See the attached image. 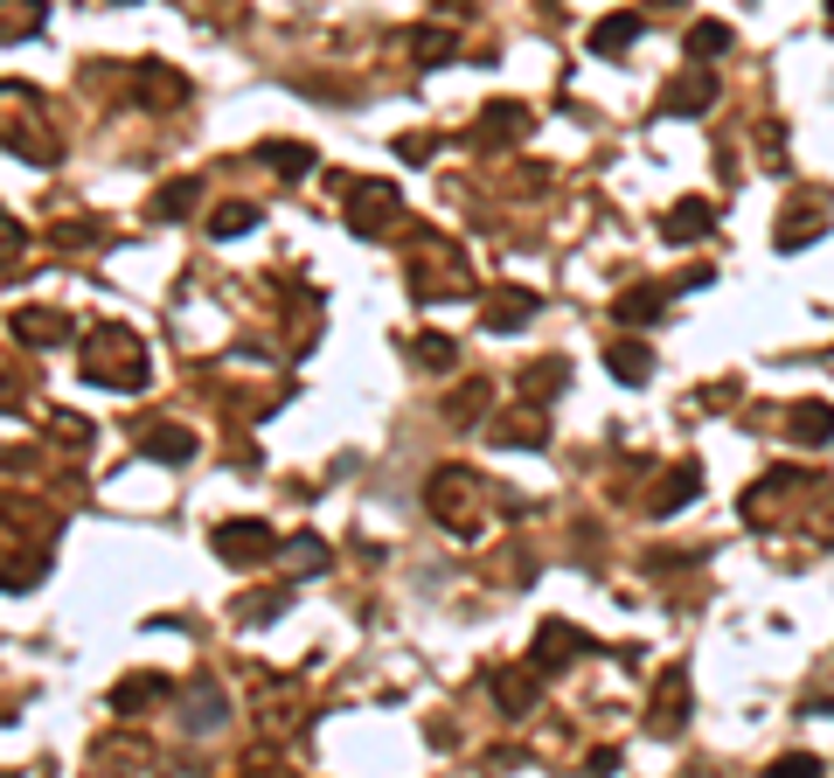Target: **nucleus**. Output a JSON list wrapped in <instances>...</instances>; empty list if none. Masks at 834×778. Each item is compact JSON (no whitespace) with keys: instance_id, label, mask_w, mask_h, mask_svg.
<instances>
[{"instance_id":"7","label":"nucleus","mask_w":834,"mask_h":778,"mask_svg":"<svg viewBox=\"0 0 834 778\" xmlns=\"http://www.w3.org/2000/svg\"><path fill=\"white\" fill-rule=\"evenodd\" d=\"M208 549H216V556L230 563V571H258V563H272L286 542H278V528H272V522H251V515H243V522H216Z\"/></svg>"},{"instance_id":"43","label":"nucleus","mask_w":834,"mask_h":778,"mask_svg":"<svg viewBox=\"0 0 834 778\" xmlns=\"http://www.w3.org/2000/svg\"><path fill=\"white\" fill-rule=\"evenodd\" d=\"M431 154H439L431 132H396V160H431Z\"/></svg>"},{"instance_id":"5","label":"nucleus","mask_w":834,"mask_h":778,"mask_svg":"<svg viewBox=\"0 0 834 778\" xmlns=\"http://www.w3.org/2000/svg\"><path fill=\"white\" fill-rule=\"evenodd\" d=\"M821 487L807 466H772L765 480H751L744 487V501H737V515H744V528H779L786 515V501H807V493Z\"/></svg>"},{"instance_id":"45","label":"nucleus","mask_w":834,"mask_h":778,"mask_svg":"<svg viewBox=\"0 0 834 778\" xmlns=\"http://www.w3.org/2000/svg\"><path fill=\"white\" fill-rule=\"evenodd\" d=\"M49 424H56V439H70V445H91V424H84V417H70V410H56V417H49Z\"/></svg>"},{"instance_id":"22","label":"nucleus","mask_w":834,"mask_h":778,"mask_svg":"<svg viewBox=\"0 0 834 778\" xmlns=\"http://www.w3.org/2000/svg\"><path fill=\"white\" fill-rule=\"evenodd\" d=\"M181 716H188V730H223L230 723V695L216 689V681H195V689H188V702H181Z\"/></svg>"},{"instance_id":"21","label":"nucleus","mask_w":834,"mask_h":778,"mask_svg":"<svg viewBox=\"0 0 834 778\" xmlns=\"http://www.w3.org/2000/svg\"><path fill=\"white\" fill-rule=\"evenodd\" d=\"M495 445H508V452H522V445H549V417H543L536 404H522V410L495 417Z\"/></svg>"},{"instance_id":"27","label":"nucleus","mask_w":834,"mask_h":778,"mask_svg":"<svg viewBox=\"0 0 834 778\" xmlns=\"http://www.w3.org/2000/svg\"><path fill=\"white\" fill-rule=\"evenodd\" d=\"M605 369H612L619 375V383H647V375H654V348H647V340H612V348H605Z\"/></svg>"},{"instance_id":"34","label":"nucleus","mask_w":834,"mask_h":778,"mask_svg":"<svg viewBox=\"0 0 834 778\" xmlns=\"http://www.w3.org/2000/svg\"><path fill=\"white\" fill-rule=\"evenodd\" d=\"M258 223H264V208H258V202H223L216 216H208V237H216V243H230V237H243V230H258Z\"/></svg>"},{"instance_id":"3","label":"nucleus","mask_w":834,"mask_h":778,"mask_svg":"<svg viewBox=\"0 0 834 778\" xmlns=\"http://www.w3.org/2000/svg\"><path fill=\"white\" fill-rule=\"evenodd\" d=\"M404 272H410V292L417 299H466L473 292V264H466V251L445 230H417Z\"/></svg>"},{"instance_id":"32","label":"nucleus","mask_w":834,"mask_h":778,"mask_svg":"<svg viewBox=\"0 0 834 778\" xmlns=\"http://www.w3.org/2000/svg\"><path fill=\"white\" fill-rule=\"evenodd\" d=\"M487 410H495V383H480V375H473L466 390L445 396V417H452V424H480Z\"/></svg>"},{"instance_id":"23","label":"nucleus","mask_w":834,"mask_h":778,"mask_svg":"<svg viewBox=\"0 0 834 778\" xmlns=\"http://www.w3.org/2000/svg\"><path fill=\"white\" fill-rule=\"evenodd\" d=\"M640 8H619V14H605V22H592V35H584V43H592V56H619V49H633L640 43Z\"/></svg>"},{"instance_id":"20","label":"nucleus","mask_w":834,"mask_h":778,"mask_svg":"<svg viewBox=\"0 0 834 778\" xmlns=\"http://www.w3.org/2000/svg\"><path fill=\"white\" fill-rule=\"evenodd\" d=\"M167 695H175V681L154 674V668H140V674H126L119 689H111V709L132 716V709H154V702H167Z\"/></svg>"},{"instance_id":"8","label":"nucleus","mask_w":834,"mask_h":778,"mask_svg":"<svg viewBox=\"0 0 834 778\" xmlns=\"http://www.w3.org/2000/svg\"><path fill=\"white\" fill-rule=\"evenodd\" d=\"M251 709H258V723L272 730V737H286L299 716H307V681H293V674H264L258 695H251Z\"/></svg>"},{"instance_id":"41","label":"nucleus","mask_w":834,"mask_h":778,"mask_svg":"<svg viewBox=\"0 0 834 778\" xmlns=\"http://www.w3.org/2000/svg\"><path fill=\"white\" fill-rule=\"evenodd\" d=\"M286 556H293L307 577H320V571H327V542H320V536H293V542H286Z\"/></svg>"},{"instance_id":"14","label":"nucleus","mask_w":834,"mask_h":778,"mask_svg":"<svg viewBox=\"0 0 834 778\" xmlns=\"http://www.w3.org/2000/svg\"><path fill=\"white\" fill-rule=\"evenodd\" d=\"M14 340H28V348H63V340H78V327H70V313L56 307H14Z\"/></svg>"},{"instance_id":"40","label":"nucleus","mask_w":834,"mask_h":778,"mask_svg":"<svg viewBox=\"0 0 834 778\" xmlns=\"http://www.w3.org/2000/svg\"><path fill=\"white\" fill-rule=\"evenodd\" d=\"M91 757H119V765L140 771V765H146V737H98V751H91ZM105 778H111V771H105Z\"/></svg>"},{"instance_id":"9","label":"nucleus","mask_w":834,"mask_h":778,"mask_svg":"<svg viewBox=\"0 0 834 778\" xmlns=\"http://www.w3.org/2000/svg\"><path fill=\"white\" fill-rule=\"evenodd\" d=\"M584 654H592V639H584L571 619H543L536 625V647H528V668L557 674V668H571V660H584Z\"/></svg>"},{"instance_id":"38","label":"nucleus","mask_w":834,"mask_h":778,"mask_svg":"<svg viewBox=\"0 0 834 778\" xmlns=\"http://www.w3.org/2000/svg\"><path fill=\"white\" fill-rule=\"evenodd\" d=\"M765 778H827V765L813 751H786V757H772V765H765Z\"/></svg>"},{"instance_id":"6","label":"nucleus","mask_w":834,"mask_h":778,"mask_svg":"<svg viewBox=\"0 0 834 778\" xmlns=\"http://www.w3.org/2000/svg\"><path fill=\"white\" fill-rule=\"evenodd\" d=\"M348 230L369 243H390L404 230V188L396 181H355L348 188Z\"/></svg>"},{"instance_id":"31","label":"nucleus","mask_w":834,"mask_h":778,"mask_svg":"<svg viewBox=\"0 0 834 778\" xmlns=\"http://www.w3.org/2000/svg\"><path fill=\"white\" fill-rule=\"evenodd\" d=\"M195 202H202V175H175V181L154 195V216H160V223H181V216H195Z\"/></svg>"},{"instance_id":"10","label":"nucleus","mask_w":834,"mask_h":778,"mask_svg":"<svg viewBox=\"0 0 834 778\" xmlns=\"http://www.w3.org/2000/svg\"><path fill=\"white\" fill-rule=\"evenodd\" d=\"M716 91H724V84H716V70H710V63H689L668 91H660L654 111H660V119H695V111L716 105Z\"/></svg>"},{"instance_id":"35","label":"nucleus","mask_w":834,"mask_h":778,"mask_svg":"<svg viewBox=\"0 0 834 778\" xmlns=\"http://www.w3.org/2000/svg\"><path fill=\"white\" fill-rule=\"evenodd\" d=\"M786 424H793V439H800V445H827L834 439V404H800Z\"/></svg>"},{"instance_id":"19","label":"nucleus","mask_w":834,"mask_h":778,"mask_svg":"<svg viewBox=\"0 0 834 778\" xmlns=\"http://www.w3.org/2000/svg\"><path fill=\"white\" fill-rule=\"evenodd\" d=\"M487 689H495V702H501V716H528L536 709V668H495L487 674Z\"/></svg>"},{"instance_id":"24","label":"nucleus","mask_w":834,"mask_h":778,"mask_svg":"<svg viewBox=\"0 0 834 778\" xmlns=\"http://www.w3.org/2000/svg\"><path fill=\"white\" fill-rule=\"evenodd\" d=\"M563 383H571V362H563V355H543V362H528V369H522V404H536V410H543Z\"/></svg>"},{"instance_id":"36","label":"nucleus","mask_w":834,"mask_h":778,"mask_svg":"<svg viewBox=\"0 0 834 778\" xmlns=\"http://www.w3.org/2000/svg\"><path fill=\"white\" fill-rule=\"evenodd\" d=\"M43 35V8H22V0H0V43H28Z\"/></svg>"},{"instance_id":"44","label":"nucleus","mask_w":834,"mask_h":778,"mask_svg":"<svg viewBox=\"0 0 834 778\" xmlns=\"http://www.w3.org/2000/svg\"><path fill=\"white\" fill-rule=\"evenodd\" d=\"M703 286H716V264H689L681 278H668V299L675 292H703Z\"/></svg>"},{"instance_id":"29","label":"nucleus","mask_w":834,"mask_h":778,"mask_svg":"<svg viewBox=\"0 0 834 778\" xmlns=\"http://www.w3.org/2000/svg\"><path fill=\"white\" fill-rule=\"evenodd\" d=\"M410 56H417V70H439L460 56V35L439 28V22H425V28H410Z\"/></svg>"},{"instance_id":"17","label":"nucleus","mask_w":834,"mask_h":778,"mask_svg":"<svg viewBox=\"0 0 834 778\" xmlns=\"http://www.w3.org/2000/svg\"><path fill=\"white\" fill-rule=\"evenodd\" d=\"M716 230V202H703V195H681L668 216H660V237L668 243H703Z\"/></svg>"},{"instance_id":"33","label":"nucleus","mask_w":834,"mask_h":778,"mask_svg":"<svg viewBox=\"0 0 834 778\" xmlns=\"http://www.w3.org/2000/svg\"><path fill=\"white\" fill-rule=\"evenodd\" d=\"M132 91H140V98H160V105H181L188 98V84L167 63H140V70H132Z\"/></svg>"},{"instance_id":"16","label":"nucleus","mask_w":834,"mask_h":778,"mask_svg":"<svg viewBox=\"0 0 834 778\" xmlns=\"http://www.w3.org/2000/svg\"><path fill=\"white\" fill-rule=\"evenodd\" d=\"M695 493H703V472H695L689 459H681V466H668V472L654 480V493H647V515H654V522H668V515H681V507L695 501Z\"/></svg>"},{"instance_id":"30","label":"nucleus","mask_w":834,"mask_h":778,"mask_svg":"<svg viewBox=\"0 0 834 778\" xmlns=\"http://www.w3.org/2000/svg\"><path fill=\"white\" fill-rule=\"evenodd\" d=\"M286 605H293V584H264V591H243L230 612H237L243 625H272L278 612H286Z\"/></svg>"},{"instance_id":"37","label":"nucleus","mask_w":834,"mask_h":778,"mask_svg":"<svg viewBox=\"0 0 834 778\" xmlns=\"http://www.w3.org/2000/svg\"><path fill=\"white\" fill-rule=\"evenodd\" d=\"M730 43H737L730 22H695V28H689V63H703V56H724Z\"/></svg>"},{"instance_id":"42","label":"nucleus","mask_w":834,"mask_h":778,"mask_svg":"<svg viewBox=\"0 0 834 778\" xmlns=\"http://www.w3.org/2000/svg\"><path fill=\"white\" fill-rule=\"evenodd\" d=\"M22 258H28V230L0 208V272H8V264H22Z\"/></svg>"},{"instance_id":"11","label":"nucleus","mask_w":834,"mask_h":778,"mask_svg":"<svg viewBox=\"0 0 834 778\" xmlns=\"http://www.w3.org/2000/svg\"><path fill=\"white\" fill-rule=\"evenodd\" d=\"M689 674H681V668H668V674H660L654 681V695H647V730L654 737H681V730H689Z\"/></svg>"},{"instance_id":"46","label":"nucleus","mask_w":834,"mask_h":778,"mask_svg":"<svg viewBox=\"0 0 834 778\" xmlns=\"http://www.w3.org/2000/svg\"><path fill=\"white\" fill-rule=\"evenodd\" d=\"M605 771H619V751H592V757H584V778H605Z\"/></svg>"},{"instance_id":"39","label":"nucleus","mask_w":834,"mask_h":778,"mask_svg":"<svg viewBox=\"0 0 834 778\" xmlns=\"http://www.w3.org/2000/svg\"><path fill=\"white\" fill-rule=\"evenodd\" d=\"M49 237L63 243V251H91V243H105V230H98V223H91V216H70V223H56Z\"/></svg>"},{"instance_id":"15","label":"nucleus","mask_w":834,"mask_h":778,"mask_svg":"<svg viewBox=\"0 0 834 778\" xmlns=\"http://www.w3.org/2000/svg\"><path fill=\"white\" fill-rule=\"evenodd\" d=\"M821 223H827V195H793L786 208H779V251H800V243H813L821 237Z\"/></svg>"},{"instance_id":"28","label":"nucleus","mask_w":834,"mask_h":778,"mask_svg":"<svg viewBox=\"0 0 834 778\" xmlns=\"http://www.w3.org/2000/svg\"><path fill=\"white\" fill-rule=\"evenodd\" d=\"M410 362L431 369V375H445V369H460V340L439 334V327H425V334H410Z\"/></svg>"},{"instance_id":"4","label":"nucleus","mask_w":834,"mask_h":778,"mask_svg":"<svg viewBox=\"0 0 834 778\" xmlns=\"http://www.w3.org/2000/svg\"><path fill=\"white\" fill-rule=\"evenodd\" d=\"M425 507H431V522L445 528V536H460V542H473L487 528V487L473 480L466 466H439L425 480Z\"/></svg>"},{"instance_id":"12","label":"nucleus","mask_w":834,"mask_h":778,"mask_svg":"<svg viewBox=\"0 0 834 778\" xmlns=\"http://www.w3.org/2000/svg\"><path fill=\"white\" fill-rule=\"evenodd\" d=\"M528 132V105H515V98H495L480 111V125H473V146L480 154H501V146H515Z\"/></svg>"},{"instance_id":"26","label":"nucleus","mask_w":834,"mask_h":778,"mask_svg":"<svg viewBox=\"0 0 834 778\" xmlns=\"http://www.w3.org/2000/svg\"><path fill=\"white\" fill-rule=\"evenodd\" d=\"M258 160L278 167L286 181H307L313 167H320V154H313V146H299V140H258Z\"/></svg>"},{"instance_id":"18","label":"nucleus","mask_w":834,"mask_h":778,"mask_svg":"<svg viewBox=\"0 0 834 778\" xmlns=\"http://www.w3.org/2000/svg\"><path fill=\"white\" fill-rule=\"evenodd\" d=\"M140 452H146V459H160V466H188V459H195V431H188V424H140Z\"/></svg>"},{"instance_id":"13","label":"nucleus","mask_w":834,"mask_h":778,"mask_svg":"<svg viewBox=\"0 0 834 778\" xmlns=\"http://www.w3.org/2000/svg\"><path fill=\"white\" fill-rule=\"evenodd\" d=\"M536 320V292L528 286H495L480 299V327L487 334H515V327H528Z\"/></svg>"},{"instance_id":"48","label":"nucleus","mask_w":834,"mask_h":778,"mask_svg":"<svg viewBox=\"0 0 834 778\" xmlns=\"http://www.w3.org/2000/svg\"><path fill=\"white\" fill-rule=\"evenodd\" d=\"M827 28H834V14H827Z\"/></svg>"},{"instance_id":"25","label":"nucleus","mask_w":834,"mask_h":778,"mask_svg":"<svg viewBox=\"0 0 834 778\" xmlns=\"http://www.w3.org/2000/svg\"><path fill=\"white\" fill-rule=\"evenodd\" d=\"M612 313H619V327H654V320L668 313V286H633V292H619Z\"/></svg>"},{"instance_id":"47","label":"nucleus","mask_w":834,"mask_h":778,"mask_svg":"<svg viewBox=\"0 0 834 778\" xmlns=\"http://www.w3.org/2000/svg\"><path fill=\"white\" fill-rule=\"evenodd\" d=\"M0 410H28V396L8 383V375H0Z\"/></svg>"},{"instance_id":"1","label":"nucleus","mask_w":834,"mask_h":778,"mask_svg":"<svg viewBox=\"0 0 834 778\" xmlns=\"http://www.w3.org/2000/svg\"><path fill=\"white\" fill-rule=\"evenodd\" d=\"M0 146H8V154H22V160H35V167L63 160V132L49 125V98L35 84L0 77Z\"/></svg>"},{"instance_id":"2","label":"nucleus","mask_w":834,"mask_h":778,"mask_svg":"<svg viewBox=\"0 0 834 778\" xmlns=\"http://www.w3.org/2000/svg\"><path fill=\"white\" fill-rule=\"evenodd\" d=\"M84 383L98 390H146V375H154V362H146V340L119 327V320H105V327L84 334V355H78Z\"/></svg>"}]
</instances>
